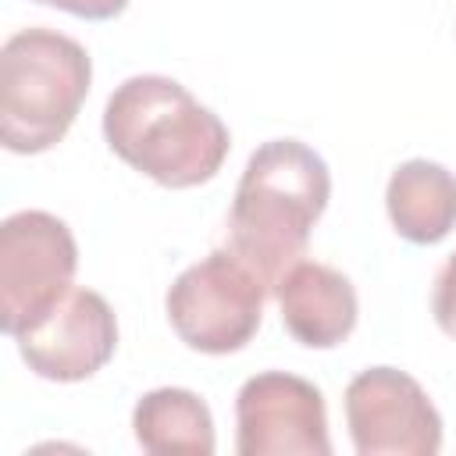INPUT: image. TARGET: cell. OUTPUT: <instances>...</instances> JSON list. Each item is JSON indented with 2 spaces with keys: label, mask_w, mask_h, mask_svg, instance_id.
I'll return each mask as SVG.
<instances>
[{
  "label": "cell",
  "mask_w": 456,
  "mask_h": 456,
  "mask_svg": "<svg viewBox=\"0 0 456 456\" xmlns=\"http://www.w3.org/2000/svg\"><path fill=\"white\" fill-rule=\"evenodd\" d=\"M328 196L331 171L314 146L299 139L260 142L235 185L228 210V249L242 256L274 292L278 278L303 260Z\"/></svg>",
  "instance_id": "6da1fadb"
},
{
  "label": "cell",
  "mask_w": 456,
  "mask_h": 456,
  "mask_svg": "<svg viewBox=\"0 0 456 456\" xmlns=\"http://www.w3.org/2000/svg\"><path fill=\"white\" fill-rule=\"evenodd\" d=\"M107 146L139 175L164 189L210 182L228 150V125L167 75L125 78L103 107Z\"/></svg>",
  "instance_id": "7a4b0ae2"
},
{
  "label": "cell",
  "mask_w": 456,
  "mask_h": 456,
  "mask_svg": "<svg viewBox=\"0 0 456 456\" xmlns=\"http://www.w3.org/2000/svg\"><path fill=\"white\" fill-rule=\"evenodd\" d=\"M93 82L86 46L57 28H18L0 46V139L32 157L57 146L78 118Z\"/></svg>",
  "instance_id": "3957f363"
},
{
  "label": "cell",
  "mask_w": 456,
  "mask_h": 456,
  "mask_svg": "<svg viewBox=\"0 0 456 456\" xmlns=\"http://www.w3.org/2000/svg\"><path fill=\"white\" fill-rule=\"evenodd\" d=\"M264 278L232 249H214L189 264L167 289L164 310L175 335L207 356L239 353L264 321Z\"/></svg>",
  "instance_id": "277c9868"
},
{
  "label": "cell",
  "mask_w": 456,
  "mask_h": 456,
  "mask_svg": "<svg viewBox=\"0 0 456 456\" xmlns=\"http://www.w3.org/2000/svg\"><path fill=\"white\" fill-rule=\"evenodd\" d=\"M78 246L71 228L46 210H18L0 224V328L21 335L75 285Z\"/></svg>",
  "instance_id": "5b68a950"
},
{
  "label": "cell",
  "mask_w": 456,
  "mask_h": 456,
  "mask_svg": "<svg viewBox=\"0 0 456 456\" xmlns=\"http://www.w3.org/2000/svg\"><path fill=\"white\" fill-rule=\"evenodd\" d=\"M342 406L360 456H435L442 449V417L406 370H360L346 385Z\"/></svg>",
  "instance_id": "8992f818"
},
{
  "label": "cell",
  "mask_w": 456,
  "mask_h": 456,
  "mask_svg": "<svg viewBox=\"0 0 456 456\" xmlns=\"http://www.w3.org/2000/svg\"><path fill=\"white\" fill-rule=\"evenodd\" d=\"M239 456H328V410L314 381L289 370H260L235 395Z\"/></svg>",
  "instance_id": "52a82bcc"
},
{
  "label": "cell",
  "mask_w": 456,
  "mask_h": 456,
  "mask_svg": "<svg viewBox=\"0 0 456 456\" xmlns=\"http://www.w3.org/2000/svg\"><path fill=\"white\" fill-rule=\"evenodd\" d=\"M21 360L43 381H86L118 349V317L93 289H71L43 321L14 335Z\"/></svg>",
  "instance_id": "ba28073f"
},
{
  "label": "cell",
  "mask_w": 456,
  "mask_h": 456,
  "mask_svg": "<svg viewBox=\"0 0 456 456\" xmlns=\"http://www.w3.org/2000/svg\"><path fill=\"white\" fill-rule=\"evenodd\" d=\"M274 296L285 331L306 349L342 346L360 317L353 281L331 264H317V260L292 264L278 278Z\"/></svg>",
  "instance_id": "9c48e42d"
},
{
  "label": "cell",
  "mask_w": 456,
  "mask_h": 456,
  "mask_svg": "<svg viewBox=\"0 0 456 456\" xmlns=\"http://www.w3.org/2000/svg\"><path fill=\"white\" fill-rule=\"evenodd\" d=\"M392 228L413 246H435L456 228V175L435 160H403L385 185Z\"/></svg>",
  "instance_id": "30bf717a"
},
{
  "label": "cell",
  "mask_w": 456,
  "mask_h": 456,
  "mask_svg": "<svg viewBox=\"0 0 456 456\" xmlns=\"http://www.w3.org/2000/svg\"><path fill=\"white\" fill-rule=\"evenodd\" d=\"M135 442L153 456H210L217 449L210 406L189 388H153L132 410Z\"/></svg>",
  "instance_id": "8fae6325"
},
{
  "label": "cell",
  "mask_w": 456,
  "mask_h": 456,
  "mask_svg": "<svg viewBox=\"0 0 456 456\" xmlns=\"http://www.w3.org/2000/svg\"><path fill=\"white\" fill-rule=\"evenodd\" d=\"M431 314H435V324L442 328V335H449L456 342V253H449V260L435 274Z\"/></svg>",
  "instance_id": "7c38bea8"
},
{
  "label": "cell",
  "mask_w": 456,
  "mask_h": 456,
  "mask_svg": "<svg viewBox=\"0 0 456 456\" xmlns=\"http://www.w3.org/2000/svg\"><path fill=\"white\" fill-rule=\"evenodd\" d=\"M36 4L68 11V14L86 18V21H107V18H118L128 7V0H36Z\"/></svg>",
  "instance_id": "4fadbf2b"
}]
</instances>
